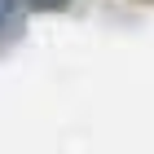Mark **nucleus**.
<instances>
[{"mask_svg": "<svg viewBox=\"0 0 154 154\" xmlns=\"http://www.w3.org/2000/svg\"><path fill=\"white\" fill-rule=\"evenodd\" d=\"M31 5H35V9H62L66 0H31Z\"/></svg>", "mask_w": 154, "mask_h": 154, "instance_id": "1", "label": "nucleus"}, {"mask_svg": "<svg viewBox=\"0 0 154 154\" xmlns=\"http://www.w3.org/2000/svg\"><path fill=\"white\" fill-rule=\"evenodd\" d=\"M9 13H13V0H0V22H5Z\"/></svg>", "mask_w": 154, "mask_h": 154, "instance_id": "2", "label": "nucleus"}]
</instances>
